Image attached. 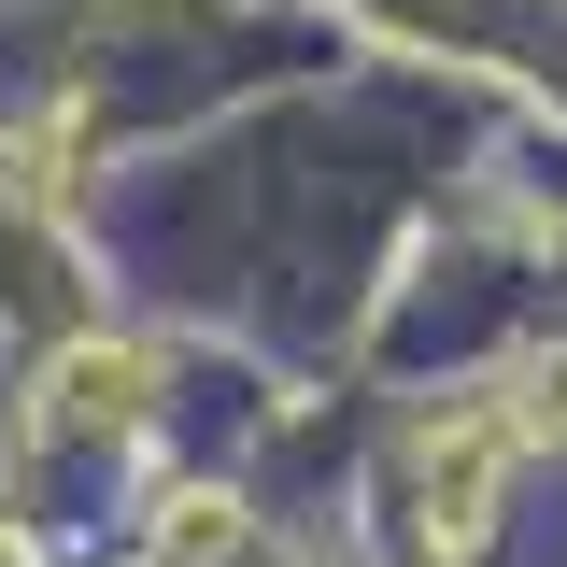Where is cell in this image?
Segmentation results:
<instances>
[{
	"label": "cell",
	"instance_id": "obj_1",
	"mask_svg": "<svg viewBox=\"0 0 567 567\" xmlns=\"http://www.w3.org/2000/svg\"><path fill=\"white\" fill-rule=\"evenodd\" d=\"M511 440H525V412H440L412 440V496H425L440 539H483V496H496V468H511Z\"/></svg>",
	"mask_w": 567,
	"mask_h": 567
},
{
	"label": "cell",
	"instance_id": "obj_2",
	"mask_svg": "<svg viewBox=\"0 0 567 567\" xmlns=\"http://www.w3.org/2000/svg\"><path fill=\"white\" fill-rule=\"evenodd\" d=\"M128 398H142V354H71V369H58V412H71V425H85V412L114 425Z\"/></svg>",
	"mask_w": 567,
	"mask_h": 567
},
{
	"label": "cell",
	"instance_id": "obj_3",
	"mask_svg": "<svg viewBox=\"0 0 567 567\" xmlns=\"http://www.w3.org/2000/svg\"><path fill=\"white\" fill-rule=\"evenodd\" d=\"M525 425H567V354H539V369H525Z\"/></svg>",
	"mask_w": 567,
	"mask_h": 567
}]
</instances>
